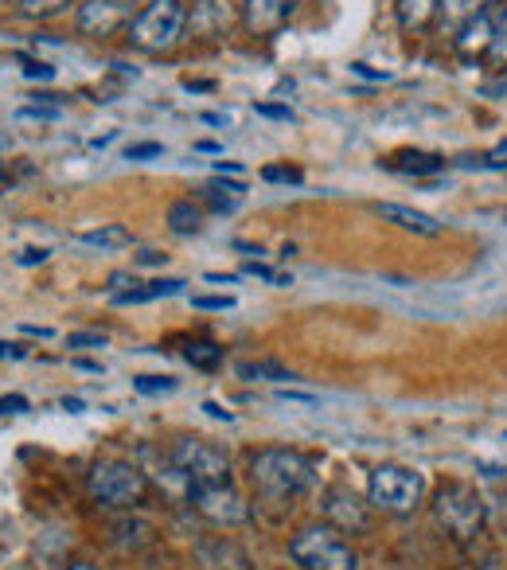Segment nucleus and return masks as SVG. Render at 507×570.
<instances>
[{"label": "nucleus", "mask_w": 507, "mask_h": 570, "mask_svg": "<svg viewBox=\"0 0 507 570\" xmlns=\"http://www.w3.org/2000/svg\"><path fill=\"white\" fill-rule=\"evenodd\" d=\"M484 4H488V0H441V9H437V28H441L445 36H457Z\"/></svg>", "instance_id": "obj_19"}, {"label": "nucleus", "mask_w": 507, "mask_h": 570, "mask_svg": "<svg viewBox=\"0 0 507 570\" xmlns=\"http://www.w3.org/2000/svg\"><path fill=\"white\" fill-rule=\"evenodd\" d=\"M137 20L133 12V0H87L79 9V32L82 36H95V40H106V36L121 32Z\"/></svg>", "instance_id": "obj_10"}, {"label": "nucleus", "mask_w": 507, "mask_h": 570, "mask_svg": "<svg viewBox=\"0 0 507 570\" xmlns=\"http://www.w3.org/2000/svg\"><path fill=\"white\" fill-rule=\"evenodd\" d=\"M289 559L305 570H356L359 559L336 528H305L289 543Z\"/></svg>", "instance_id": "obj_5"}, {"label": "nucleus", "mask_w": 507, "mask_h": 570, "mask_svg": "<svg viewBox=\"0 0 507 570\" xmlns=\"http://www.w3.org/2000/svg\"><path fill=\"white\" fill-rule=\"evenodd\" d=\"M488 63L507 67V9H504V20H499V28H496V40H491Z\"/></svg>", "instance_id": "obj_28"}, {"label": "nucleus", "mask_w": 507, "mask_h": 570, "mask_svg": "<svg viewBox=\"0 0 507 570\" xmlns=\"http://www.w3.org/2000/svg\"><path fill=\"white\" fill-rule=\"evenodd\" d=\"M24 411H28L24 395H4V399H0V414H24Z\"/></svg>", "instance_id": "obj_35"}, {"label": "nucleus", "mask_w": 507, "mask_h": 570, "mask_svg": "<svg viewBox=\"0 0 507 570\" xmlns=\"http://www.w3.org/2000/svg\"><path fill=\"white\" fill-rule=\"evenodd\" d=\"M278 399H286V403H312V395H301V391H278Z\"/></svg>", "instance_id": "obj_42"}, {"label": "nucleus", "mask_w": 507, "mask_h": 570, "mask_svg": "<svg viewBox=\"0 0 507 570\" xmlns=\"http://www.w3.org/2000/svg\"><path fill=\"white\" fill-rule=\"evenodd\" d=\"M63 411L79 414V411H82V399H71V395H67V399H63Z\"/></svg>", "instance_id": "obj_45"}, {"label": "nucleus", "mask_w": 507, "mask_h": 570, "mask_svg": "<svg viewBox=\"0 0 507 570\" xmlns=\"http://www.w3.org/2000/svg\"><path fill=\"white\" fill-rule=\"evenodd\" d=\"M254 114H258V118H270V121H294V110H289V106H278V102H254Z\"/></svg>", "instance_id": "obj_31"}, {"label": "nucleus", "mask_w": 507, "mask_h": 570, "mask_svg": "<svg viewBox=\"0 0 507 570\" xmlns=\"http://www.w3.org/2000/svg\"><path fill=\"white\" fill-rule=\"evenodd\" d=\"M67 570H98V567H90V562H71Z\"/></svg>", "instance_id": "obj_49"}, {"label": "nucleus", "mask_w": 507, "mask_h": 570, "mask_svg": "<svg viewBox=\"0 0 507 570\" xmlns=\"http://www.w3.org/2000/svg\"><path fill=\"white\" fill-rule=\"evenodd\" d=\"M20 333H28V336H40V341H51V328H36V325H24Z\"/></svg>", "instance_id": "obj_43"}, {"label": "nucleus", "mask_w": 507, "mask_h": 570, "mask_svg": "<svg viewBox=\"0 0 507 570\" xmlns=\"http://www.w3.org/2000/svg\"><path fill=\"white\" fill-rule=\"evenodd\" d=\"M196 562H199V570H254V559L246 554V547L230 535H203L199 539Z\"/></svg>", "instance_id": "obj_12"}, {"label": "nucleus", "mask_w": 507, "mask_h": 570, "mask_svg": "<svg viewBox=\"0 0 507 570\" xmlns=\"http://www.w3.org/2000/svg\"><path fill=\"white\" fill-rule=\"evenodd\" d=\"M172 469L191 489H196V484H222L230 476L227 453L211 442H196V438H180V442L172 445Z\"/></svg>", "instance_id": "obj_7"}, {"label": "nucleus", "mask_w": 507, "mask_h": 570, "mask_svg": "<svg viewBox=\"0 0 507 570\" xmlns=\"http://www.w3.org/2000/svg\"><path fill=\"white\" fill-rule=\"evenodd\" d=\"M199 121H207V126H227V118H222V114H199Z\"/></svg>", "instance_id": "obj_44"}, {"label": "nucleus", "mask_w": 507, "mask_h": 570, "mask_svg": "<svg viewBox=\"0 0 507 570\" xmlns=\"http://www.w3.org/2000/svg\"><path fill=\"white\" fill-rule=\"evenodd\" d=\"M160 153H165L160 141H137L126 149V160H152V157H160Z\"/></svg>", "instance_id": "obj_32"}, {"label": "nucleus", "mask_w": 507, "mask_h": 570, "mask_svg": "<svg viewBox=\"0 0 507 570\" xmlns=\"http://www.w3.org/2000/svg\"><path fill=\"white\" fill-rule=\"evenodd\" d=\"M254 489L270 504H289L317 489V465L297 450H262L250 465Z\"/></svg>", "instance_id": "obj_1"}, {"label": "nucleus", "mask_w": 507, "mask_h": 570, "mask_svg": "<svg viewBox=\"0 0 507 570\" xmlns=\"http://www.w3.org/2000/svg\"><path fill=\"white\" fill-rule=\"evenodd\" d=\"M188 497H191V508H196L203 520L219 523V528H238V523L250 520V508H246L242 497L230 489V481H222V484H196Z\"/></svg>", "instance_id": "obj_8"}, {"label": "nucleus", "mask_w": 507, "mask_h": 570, "mask_svg": "<svg viewBox=\"0 0 507 570\" xmlns=\"http://www.w3.org/2000/svg\"><path fill=\"white\" fill-rule=\"evenodd\" d=\"M235 375L246 383H294L297 375L289 372V367H281L278 360H242V364H235Z\"/></svg>", "instance_id": "obj_20"}, {"label": "nucleus", "mask_w": 507, "mask_h": 570, "mask_svg": "<svg viewBox=\"0 0 507 570\" xmlns=\"http://www.w3.org/2000/svg\"><path fill=\"white\" fill-rule=\"evenodd\" d=\"M262 180L266 184H305V173L289 165H270V168H262Z\"/></svg>", "instance_id": "obj_27"}, {"label": "nucleus", "mask_w": 507, "mask_h": 570, "mask_svg": "<svg viewBox=\"0 0 507 570\" xmlns=\"http://www.w3.org/2000/svg\"><path fill=\"white\" fill-rule=\"evenodd\" d=\"M74 367H79V372H102V367L90 364V360H74Z\"/></svg>", "instance_id": "obj_47"}, {"label": "nucleus", "mask_w": 507, "mask_h": 570, "mask_svg": "<svg viewBox=\"0 0 507 570\" xmlns=\"http://www.w3.org/2000/svg\"><path fill=\"white\" fill-rule=\"evenodd\" d=\"M382 165L390 168V173H402V176H434L445 168V157L441 153H426V149H402L395 153V157H387Z\"/></svg>", "instance_id": "obj_16"}, {"label": "nucleus", "mask_w": 507, "mask_h": 570, "mask_svg": "<svg viewBox=\"0 0 507 570\" xmlns=\"http://www.w3.org/2000/svg\"><path fill=\"white\" fill-rule=\"evenodd\" d=\"M20 266H40V262H48V250L43 246H28V250H20Z\"/></svg>", "instance_id": "obj_37"}, {"label": "nucleus", "mask_w": 507, "mask_h": 570, "mask_svg": "<svg viewBox=\"0 0 507 570\" xmlns=\"http://www.w3.org/2000/svg\"><path fill=\"white\" fill-rule=\"evenodd\" d=\"M183 356H188V364L196 367V372H215V367L222 364V348L211 341H191L188 348H183Z\"/></svg>", "instance_id": "obj_23"}, {"label": "nucleus", "mask_w": 507, "mask_h": 570, "mask_svg": "<svg viewBox=\"0 0 507 570\" xmlns=\"http://www.w3.org/2000/svg\"><path fill=\"white\" fill-rule=\"evenodd\" d=\"M460 165H465V168H491V173H507V141L491 145L484 157H465Z\"/></svg>", "instance_id": "obj_25"}, {"label": "nucleus", "mask_w": 507, "mask_h": 570, "mask_svg": "<svg viewBox=\"0 0 507 570\" xmlns=\"http://www.w3.org/2000/svg\"><path fill=\"white\" fill-rule=\"evenodd\" d=\"M499 20H504V9H499V0H488V4H484V9L476 12V17L468 20V24L460 28L457 36H453V43H457V56L465 59V63H476V59H488L491 40H496Z\"/></svg>", "instance_id": "obj_9"}, {"label": "nucleus", "mask_w": 507, "mask_h": 570, "mask_svg": "<svg viewBox=\"0 0 507 570\" xmlns=\"http://www.w3.org/2000/svg\"><path fill=\"white\" fill-rule=\"evenodd\" d=\"M90 497L106 508H137L149 497V476L129 461H102L90 469Z\"/></svg>", "instance_id": "obj_6"}, {"label": "nucleus", "mask_w": 507, "mask_h": 570, "mask_svg": "<svg viewBox=\"0 0 507 570\" xmlns=\"http://www.w3.org/2000/svg\"><path fill=\"white\" fill-rule=\"evenodd\" d=\"M24 79H32V82H51V79H56V67L40 63V59H24Z\"/></svg>", "instance_id": "obj_33"}, {"label": "nucleus", "mask_w": 507, "mask_h": 570, "mask_svg": "<svg viewBox=\"0 0 507 570\" xmlns=\"http://www.w3.org/2000/svg\"><path fill=\"white\" fill-rule=\"evenodd\" d=\"M183 285L188 282H180V277H157V282H145V285L133 282V289H118V294H110V302L113 305H145V302H157V297L183 294Z\"/></svg>", "instance_id": "obj_15"}, {"label": "nucleus", "mask_w": 507, "mask_h": 570, "mask_svg": "<svg viewBox=\"0 0 507 570\" xmlns=\"http://www.w3.org/2000/svg\"><path fill=\"white\" fill-rule=\"evenodd\" d=\"M215 173H219V176H227V173H242V165H238V160H215Z\"/></svg>", "instance_id": "obj_40"}, {"label": "nucleus", "mask_w": 507, "mask_h": 570, "mask_svg": "<svg viewBox=\"0 0 507 570\" xmlns=\"http://www.w3.org/2000/svg\"><path fill=\"white\" fill-rule=\"evenodd\" d=\"M434 515L457 543H473L484 531V500L460 481H449L434 492Z\"/></svg>", "instance_id": "obj_4"}, {"label": "nucleus", "mask_w": 507, "mask_h": 570, "mask_svg": "<svg viewBox=\"0 0 507 570\" xmlns=\"http://www.w3.org/2000/svg\"><path fill=\"white\" fill-rule=\"evenodd\" d=\"M351 75H359V79H371V82H387L390 79L387 71H375L371 63H351Z\"/></svg>", "instance_id": "obj_36"}, {"label": "nucleus", "mask_w": 507, "mask_h": 570, "mask_svg": "<svg viewBox=\"0 0 507 570\" xmlns=\"http://www.w3.org/2000/svg\"><path fill=\"white\" fill-rule=\"evenodd\" d=\"M196 149L199 153H219V145H215V141H196Z\"/></svg>", "instance_id": "obj_48"}, {"label": "nucleus", "mask_w": 507, "mask_h": 570, "mask_svg": "<svg viewBox=\"0 0 507 570\" xmlns=\"http://www.w3.org/2000/svg\"><path fill=\"white\" fill-rule=\"evenodd\" d=\"M437 9L441 0H395V17L402 32H426L429 24H437Z\"/></svg>", "instance_id": "obj_17"}, {"label": "nucleus", "mask_w": 507, "mask_h": 570, "mask_svg": "<svg viewBox=\"0 0 507 570\" xmlns=\"http://www.w3.org/2000/svg\"><path fill=\"white\" fill-rule=\"evenodd\" d=\"M168 254H157V250H145V254H137V262H141V266H160V262H165Z\"/></svg>", "instance_id": "obj_41"}, {"label": "nucleus", "mask_w": 507, "mask_h": 570, "mask_svg": "<svg viewBox=\"0 0 507 570\" xmlns=\"http://www.w3.org/2000/svg\"><path fill=\"white\" fill-rule=\"evenodd\" d=\"M67 4H74V0H20V17L24 20H48V17H59Z\"/></svg>", "instance_id": "obj_24"}, {"label": "nucleus", "mask_w": 507, "mask_h": 570, "mask_svg": "<svg viewBox=\"0 0 507 570\" xmlns=\"http://www.w3.org/2000/svg\"><path fill=\"white\" fill-rule=\"evenodd\" d=\"M82 243L87 246H98V250H121V246H129L133 238H129L126 227H95V230H82Z\"/></svg>", "instance_id": "obj_22"}, {"label": "nucleus", "mask_w": 507, "mask_h": 570, "mask_svg": "<svg viewBox=\"0 0 507 570\" xmlns=\"http://www.w3.org/2000/svg\"><path fill=\"white\" fill-rule=\"evenodd\" d=\"M297 0H242V20L254 36H274L289 24Z\"/></svg>", "instance_id": "obj_13"}, {"label": "nucleus", "mask_w": 507, "mask_h": 570, "mask_svg": "<svg viewBox=\"0 0 507 570\" xmlns=\"http://www.w3.org/2000/svg\"><path fill=\"white\" fill-rule=\"evenodd\" d=\"M199 199H203V204L211 207L215 215H230V212H238V207H242L246 184H238V180H211V184H203V188H199Z\"/></svg>", "instance_id": "obj_18"}, {"label": "nucleus", "mask_w": 507, "mask_h": 570, "mask_svg": "<svg viewBox=\"0 0 507 570\" xmlns=\"http://www.w3.org/2000/svg\"><path fill=\"white\" fill-rule=\"evenodd\" d=\"M203 411L211 414L215 422H235V414H230V411H222V406L215 403V399H207V403H203Z\"/></svg>", "instance_id": "obj_38"}, {"label": "nucleus", "mask_w": 507, "mask_h": 570, "mask_svg": "<svg viewBox=\"0 0 507 570\" xmlns=\"http://www.w3.org/2000/svg\"><path fill=\"white\" fill-rule=\"evenodd\" d=\"M168 230L180 235V238L199 235V230H203V212L196 207V199H176V204L168 207Z\"/></svg>", "instance_id": "obj_21"}, {"label": "nucleus", "mask_w": 507, "mask_h": 570, "mask_svg": "<svg viewBox=\"0 0 507 570\" xmlns=\"http://www.w3.org/2000/svg\"><path fill=\"white\" fill-rule=\"evenodd\" d=\"M4 356H9V360H24L28 352L20 348V344H4V341H0V360H4Z\"/></svg>", "instance_id": "obj_39"}, {"label": "nucleus", "mask_w": 507, "mask_h": 570, "mask_svg": "<svg viewBox=\"0 0 507 570\" xmlns=\"http://www.w3.org/2000/svg\"><path fill=\"white\" fill-rule=\"evenodd\" d=\"M183 24H188V12H183L180 0H152L137 12V20L126 28L129 43L145 56H165L176 43L183 40Z\"/></svg>", "instance_id": "obj_2"}, {"label": "nucleus", "mask_w": 507, "mask_h": 570, "mask_svg": "<svg viewBox=\"0 0 507 570\" xmlns=\"http://www.w3.org/2000/svg\"><path fill=\"white\" fill-rule=\"evenodd\" d=\"M133 387L141 391V395H172L176 380H172V375H137Z\"/></svg>", "instance_id": "obj_26"}, {"label": "nucleus", "mask_w": 507, "mask_h": 570, "mask_svg": "<svg viewBox=\"0 0 507 570\" xmlns=\"http://www.w3.org/2000/svg\"><path fill=\"white\" fill-rule=\"evenodd\" d=\"M196 309H211V313H227L235 309V297H211V294H191Z\"/></svg>", "instance_id": "obj_29"}, {"label": "nucleus", "mask_w": 507, "mask_h": 570, "mask_svg": "<svg viewBox=\"0 0 507 570\" xmlns=\"http://www.w3.org/2000/svg\"><path fill=\"white\" fill-rule=\"evenodd\" d=\"M375 215L387 219V223H395V227L410 230V235H421V238H437L445 230L434 215L414 212V207H406V204H375Z\"/></svg>", "instance_id": "obj_14"}, {"label": "nucleus", "mask_w": 507, "mask_h": 570, "mask_svg": "<svg viewBox=\"0 0 507 570\" xmlns=\"http://www.w3.org/2000/svg\"><path fill=\"white\" fill-rule=\"evenodd\" d=\"M320 512L328 515L336 531H367L371 515H367V504L348 489V484H328L320 492Z\"/></svg>", "instance_id": "obj_11"}, {"label": "nucleus", "mask_w": 507, "mask_h": 570, "mask_svg": "<svg viewBox=\"0 0 507 570\" xmlns=\"http://www.w3.org/2000/svg\"><path fill=\"white\" fill-rule=\"evenodd\" d=\"M367 500L387 515H414L426 500V476L406 465H379L367 476Z\"/></svg>", "instance_id": "obj_3"}, {"label": "nucleus", "mask_w": 507, "mask_h": 570, "mask_svg": "<svg viewBox=\"0 0 507 570\" xmlns=\"http://www.w3.org/2000/svg\"><path fill=\"white\" fill-rule=\"evenodd\" d=\"M207 282H215V285H235V277H230V274H207Z\"/></svg>", "instance_id": "obj_46"}, {"label": "nucleus", "mask_w": 507, "mask_h": 570, "mask_svg": "<svg viewBox=\"0 0 507 570\" xmlns=\"http://www.w3.org/2000/svg\"><path fill=\"white\" fill-rule=\"evenodd\" d=\"M63 114V106H48V102H32L20 106V118H40V121H56Z\"/></svg>", "instance_id": "obj_30"}, {"label": "nucleus", "mask_w": 507, "mask_h": 570, "mask_svg": "<svg viewBox=\"0 0 507 570\" xmlns=\"http://www.w3.org/2000/svg\"><path fill=\"white\" fill-rule=\"evenodd\" d=\"M67 348H106L102 333H71L67 336Z\"/></svg>", "instance_id": "obj_34"}]
</instances>
